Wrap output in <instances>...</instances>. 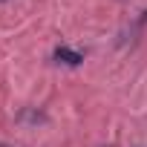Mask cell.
<instances>
[{"label": "cell", "mask_w": 147, "mask_h": 147, "mask_svg": "<svg viewBox=\"0 0 147 147\" xmlns=\"http://www.w3.org/2000/svg\"><path fill=\"white\" fill-rule=\"evenodd\" d=\"M55 61H58V63H66V66H78V63H81L84 58H81V55H78L75 49H66V46H58V49H55Z\"/></svg>", "instance_id": "cell-1"}]
</instances>
